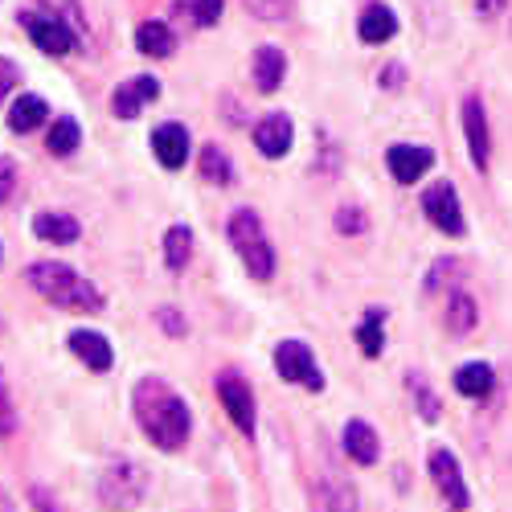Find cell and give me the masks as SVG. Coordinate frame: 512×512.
<instances>
[{
  "label": "cell",
  "mask_w": 512,
  "mask_h": 512,
  "mask_svg": "<svg viewBox=\"0 0 512 512\" xmlns=\"http://www.w3.org/2000/svg\"><path fill=\"white\" fill-rule=\"evenodd\" d=\"M193 254V230L189 226H173L164 234V259H168V271H185Z\"/></svg>",
  "instance_id": "cb8c5ba5"
},
{
  "label": "cell",
  "mask_w": 512,
  "mask_h": 512,
  "mask_svg": "<svg viewBox=\"0 0 512 512\" xmlns=\"http://www.w3.org/2000/svg\"><path fill=\"white\" fill-rule=\"evenodd\" d=\"M410 390L418 394V410H422V418H426V422H435V418H439V402H435L431 390H426V381H422L418 373H410Z\"/></svg>",
  "instance_id": "f1b7e54d"
},
{
  "label": "cell",
  "mask_w": 512,
  "mask_h": 512,
  "mask_svg": "<svg viewBox=\"0 0 512 512\" xmlns=\"http://www.w3.org/2000/svg\"><path fill=\"white\" fill-rule=\"evenodd\" d=\"M156 95H160V82H156L152 74H140V78H132V82H123V87L111 95V107H115L119 119H136Z\"/></svg>",
  "instance_id": "8fae6325"
},
{
  "label": "cell",
  "mask_w": 512,
  "mask_h": 512,
  "mask_svg": "<svg viewBox=\"0 0 512 512\" xmlns=\"http://www.w3.org/2000/svg\"><path fill=\"white\" fill-rule=\"evenodd\" d=\"M136 50L148 54V58H168V54L177 50V33L168 29L164 21H144L136 29Z\"/></svg>",
  "instance_id": "e0dca14e"
},
{
  "label": "cell",
  "mask_w": 512,
  "mask_h": 512,
  "mask_svg": "<svg viewBox=\"0 0 512 512\" xmlns=\"http://www.w3.org/2000/svg\"><path fill=\"white\" fill-rule=\"evenodd\" d=\"M492 365H484V361H472V365H463L459 373H455V390L463 394V398H488L492 394Z\"/></svg>",
  "instance_id": "7402d4cb"
},
{
  "label": "cell",
  "mask_w": 512,
  "mask_h": 512,
  "mask_svg": "<svg viewBox=\"0 0 512 512\" xmlns=\"http://www.w3.org/2000/svg\"><path fill=\"white\" fill-rule=\"evenodd\" d=\"M21 25L29 29L33 46H37L41 54L62 58V54L74 50V37H78V33H74L70 21H62V17H50V13H21Z\"/></svg>",
  "instance_id": "8992f818"
},
{
  "label": "cell",
  "mask_w": 512,
  "mask_h": 512,
  "mask_svg": "<svg viewBox=\"0 0 512 512\" xmlns=\"http://www.w3.org/2000/svg\"><path fill=\"white\" fill-rule=\"evenodd\" d=\"M230 242L238 250V259L246 263V271L254 279H271L275 275V250L263 234V222H259V213L254 209H238L234 218H230Z\"/></svg>",
  "instance_id": "3957f363"
},
{
  "label": "cell",
  "mask_w": 512,
  "mask_h": 512,
  "mask_svg": "<svg viewBox=\"0 0 512 512\" xmlns=\"http://www.w3.org/2000/svg\"><path fill=\"white\" fill-rule=\"evenodd\" d=\"M246 9L254 17H263V21H279L291 9V0H246Z\"/></svg>",
  "instance_id": "f546056e"
},
{
  "label": "cell",
  "mask_w": 512,
  "mask_h": 512,
  "mask_svg": "<svg viewBox=\"0 0 512 512\" xmlns=\"http://www.w3.org/2000/svg\"><path fill=\"white\" fill-rule=\"evenodd\" d=\"M70 349L78 361H87V369L95 373H107L115 365V353H111V340L103 332H91V328H78L70 332Z\"/></svg>",
  "instance_id": "7c38bea8"
},
{
  "label": "cell",
  "mask_w": 512,
  "mask_h": 512,
  "mask_svg": "<svg viewBox=\"0 0 512 512\" xmlns=\"http://www.w3.org/2000/svg\"><path fill=\"white\" fill-rule=\"evenodd\" d=\"M13 189H17V168L13 160H0V201H9Z\"/></svg>",
  "instance_id": "1f68e13d"
},
{
  "label": "cell",
  "mask_w": 512,
  "mask_h": 512,
  "mask_svg": "<svg viewBox=\"0 0 512 512\" xmlns=\"http://www.w3.org/2000/svg\"><path fill=\"white\" fill-rule=\"evenodd\" d=\"M46 115H50L46 99H41V95H21V99L9 107V127L25 136V132H37V127L46 123Z\"/></svg>",
  "instance_id": "ffe728a7"
},
{
  "label": "cell",
  "mask_w": 512,
  "mask_h": 512,
  "mask_svg": "<svg viewBox=\"0 0 512 512\" xmlns=\"http://www.w3.org/2000/svg\"><path fill=\"white\" fill-rule=\"evenodd\" d=\"M78 140H82V127H78L70 115H66V119H54L50 136H46V144H50L54 156H70V152L78 148Z\"/></svg>",
  "instance_id": "484cf974"
},
{
  "label": "cell",
  "mask_w": 512,
  "mask_h": 512,
  "mask_svg": "<svg viewBox=\"0 0 512 512\" xmlns=\"http://www.w3.org/2000/svg\"><path fill=\"white\" fill-rule=\"evenodd\" d=\"M148 492V472L136 459H119L99 476V500L107 508H136Z\"/></svg>",
  "instance_id": "277c9868"
},
{
  "label": "cell",
  "mask_w": 512,
  "mask_h": 512,
  "mask_svg": "<svg viewBox=\"0 0 512 512\" xmlns=\"http://www.w3.org/2000/svg\"><path fill=\"white\" fill-rule=\"evenodd\" d=\"M201 177H205V181H218V185H230L234 168H230V156H226L218 144H209V148L201 152Z\"/></svg>",
  "instance_id": "4316f807"
},
{
  "label": "cell",
  "mask_w": 512,
  "mask_h": 512,
  "mask_svg": "<svg viewBox=\"0 0 512 512\" xmlns=\"http://www.w3.org/2000/svg\"><path fill=\"white\" fill-rule=\"evenodd\" d=\"M152 152L164 168H181L189 160V132L181 123H160L152 132Z\"/></svg>",
  "instance_id": "9a60e30c"
},
{
  "label": "cell",
  "mask_w": 512,
  "mask_h": 512,
  "mask_svg": "<svg viewBox=\"0 0 512 512\" xmlns=\"http://www.w3.org/2000/svg\"><path fill=\"white\" fill-rule=\"evenodd\" d=\"M345 451L357 459V463H377V455H381V443H377V431L369 422H349L345 426Z\"/></svg>",
  "instance_id": "44dd1931"
},
{
  "label": "cell",
  "mask_w": 512,
  "mask_h": 512,
  "mask_svg": "<svg viewBox=\"0 0 512 512\" xmlns=\"http://www.w3.org/2000/svg\"><path fill=\"white\" fill-rule=\"evenodd\" d=\"M357 33H361V41H369V46H381V41H390V37L398 33V17H394V9H386V5H369V9L361 13Z\"/></svg>",
  "instance_id": "ac0fdd59"
},
{
  "label": "cell",
  "mask_w": 512,
  "mask_h": 512,
  "mask_svg": "<svg viewBox=\"0 0 512 512\" xmlns=\"http://www.w3.org/2000/svg\"><path fill=\"white\" fill-rule=\"evenodd\" d=\"M29 500L37 504V512H66V508L58 504V496L46 492V488H29Z\"/></svg>",
  "instance_id": "836d02e7"
},
{
  "label": "cell",
  "mask_w": 512,
  "mask_h": 512,
  "mask_svg": "<svg viewBox=\"0 0 512 512\" xmlns=\"http://www.w3.org/2000/svg\"><path fill=\"white\" fill-rule=\"evenodd\" d=\"M386 164H390L394 181H402V185H414L418 177H426V173H431L435 152H431V148H414V144H394V148H390V156H386Z\"/></svg>",
  "instance_id": "30bf717a"
},
{
  "label": "cell",
  "mask_w": 512,
  "mask_h": 512,
  "mask_svg": "<svg viewBox=\"0 0 512 512\" xmlns=\"http://www.w3.org/2000/svg\"><path fill=\"white\" fill-rule=\"evenodd\" d=\"M218 398H222V406H226V414L234 418L238 431H242V435H254V394H250L246 381L234 377V373L218 377Z\"/></svg>",
  "instance_id": "9c48e42d"
},
{
  "label": "cell",
  "mask_w": 512,
  "mask_h": 512,
  "mask_svg": "<svg viewBox=\"0 0 512 512\" xmlns=\"http://www.w3.org/2000/svg\"><path fill=\"white\" fill-rule=\"evenodd\" d=\"M336 230H340V234H361V230H365V213L353 209V205H345V209L336 213Z\"/></svg>",
  "instance_id": "4dcf8cb0"
},
{
  "label": "cell",
  "mask_w": 512,
  "mask_h": 512,
  "mask_svg": "<svg viewBox=\"0 0 512 512\" xmlns=\"http://www.w3.org/2000/svg\"><path fill=\"white\" fill-rule=\"evenodd\" d=\"M0 512H17V508H13V496H9L5 488H0Z\"/></svg>",
  "instance_id": "74e56055"
},
{
  "label": "cell",
  "mask_w": 512,
  "mask_h": 512,
  "mask_svg": "<svg viewBox=\"0 0 512 512\" xmlns=\"http://www.w3.org/2000/svg\"><path fill=\"white\" fill-rule=\"evenodd\" d=\"M177 13H181V17L189 13V21L205 29V25H218V17H222V0H181Z\"/></svg>",
  "instance_id": "83f0119b"
},
{
  "label": "cell",
  "mask_w": 512,
  "mask_h": 512,
  "mask_svg": "<svg viewBox=\"0 0 512 512\" xmlns=\"http://www.w3.org/2000/svg\"><path fill=\"white\" fill-rule=\"evenodd\" d=\"M160 324H164V328H168V332H173V336H181V332H185V324H181V320H177V316H173V312H168V308H164V312H160Z\"/></svg>",
  "instance_id": "8d00e7d4"
},
{
  "label": "cell",
  "mask_w": 512,
  "mask_h": 512,
  "mask_svg": "<svg viewBox=\"0 0 512 512\" xmlns=\"http://www.w3.org/2000/svg\"><path fill=\"white\" fill-rule=\"evenodd\" d=\"M381 324H386V312L381 308H369L361 328H357V340H361V353L365 357H381V349H386V332H381Z\"/></svg>",
  "instance_id": "603a6c76"
},
{
  "label": "cell",
  "mask_w": 512,
  "mask_h": 512,
  "mask_svg": "<svg viewBox=\"0 0 512 512\" xmlns=\"http://www.w3.org/2000/svg\"><path fill=\"white\" fill-rule=\"evenodd\" d=\"M275 369L283 381H295V386H304V390H324V377H320V365L312 357V349L304 345V340H279V349H275Z\"/></svg>",
  "instance_id": "5b68a950"
},
{
  "label": "cell",
  "mask_w": 512,
  "mask_h": 512,
  "mask_svg": "<svg viewBox=\"0 0 512 512\" xmlns=\"http://www.w3.org/2000/svg\"><path fill=\"white\" fill-rule=\"evenodd\" d=\"M291 140H295V127H291V119L287 115H267L259 127H254V144H259V152L267 156V160H279V156H287L291 152Z\"/></svg>",
  "instance_id": "4fadbf2b"
},
{
  "label": "cell",
  "mask_w": 512,
  "mask_h": 512,
  "mask_svg": "<svg viewBox=\"0 0 512 512\" xmlns=\"http://www.w3.org/2000/svg\"><path fill=\"white\" fill-rule=\"evenodd\" d=\"M13 431V406H9V394H5V381H0V435Z\"/></svg>",
  "instance_id": "e575fe53"
},
{
  "label": "cell",
  "mask_w": 512,
  "mask_h": 512,
  "mask_svg": "<svg viewBox=\"0 0 512 512\" xmlns=\"http://www.w3.org/2000/svg\"><path fill=\"white\" fill-rule=\"evenodd\" d=\"M422 209H426V218H431L435 230H443L451 238L463 234V209H459V197L447 181H439V185H431L422 193Z\"/></svg>",
  "instance_id": "52a82bcc"
},
{
  "label": "cell",
  "mask_w": 512,
  "mask_h": 512,
  "mask_svg": "<svg viewBox=\"0 0 512 512\" xmlns=\"http://www.w3.org/2000/svg\"><path fill=\"white\" fill-rule=\"evenodd\" d=\"M29 283L46 295L50 304H58L66 312H103V291L95 283H87L66 263H33Z\"/></svg>",
  "instance_id": "7a4b0ae2"
},
{
  "label": "cell",
  "mask_w": 512,
  "mask_h": 512,
  "mask_svg": "<svg viewBox=\"0 0 512 512\" xmlns=\"http://www.w3.org/2000/svg\"><path fill=\"white\" fill-rule=\"evenodd\" d=\"M17 82H21V70H17L9 58H0V99H5V95L17 87Z\"/></svg>",
  "instance_id": "d6a6232c"
},
{
  "label": "cell",
  "mask_w": 512,
  "mask_h": 512,
  "mask_svg": "<svg viewBox=\"0 0 512 512\" xmlns=\"http://www.w3.org/2000/svg\"><path fill=\"white\" fill-rule=\"evenodd\" d=\"M283 74H287V58H283V50H275V46H263L259 54H254V87H259L263 95L279 91Z\"/></svg>",
  "instance_id": "2e32d148"
},
{
  "label": "cell",
  "mask_w": 512,
  "mask_h": 512,
  "mask_svg": "<svg viewBox=\"0 0 512 512\" xmlns=\"http://www.w3.org/2000/svg\"><path fill=\"white\" fill-rule=\"evenodd\" d=\"M132 410L140 431L160 447V451H177L189 439V406L185 398L160 377H144L132 390Z\"/></svg>",
  "instance_id": "6da1fadb"
},
{
  "label": "cell",
  "mask_w": 512,
  "mask_h": 512,
  "mask_svg": "<svg viewBox=\"0 0 512 512\" xmlns=\"http://www.w3.org/2000/svg\"><path fill=\"white\" fill-rule=\"evenodd\" d=\"M431 480H435V488L443 492L447 508L463 512L467 504H472V496H467V484H463V476H459V459H455L447 447H435V451H431Z\"/></svg>",
  "instance_id": "ba28073f"
},
{
  "label": "cell",
  "mask_w": 512,
  "mask_h": 512,
  "mask_svg": "<svg viewBox=\"0 0 512 512\" xmlns=\"http://www.w3.org/2000/svg\"><path fill=\"white\" fill-rule=\"evenodd\" d=\"M476 304H472V295H463V291H455L451 295V304H447V328L455 332V336H463V332H472V324H476Z\"/></svg>",
  "instance_id": "d4e9b609"
},
{
  "label": "cell",
  "mask_w": 512,
  "mask_h": 512,
  "mask_svg": "<svg viewBox=\"0 0 512 512\" xmlns=\"http://www.w3.org/2000/svg\"><path fill=\"white\" fill-rule=\"evenodd\" d=\"M398 78H402V70H398V66H390V74H386V87H398Z\"/></svg>",
  "instance_id": "f35d334b"
},
{
  "label": "cell",
  "mask_w": 512,
  "mask_h": 512,
  "mask_svg": "<svg viewBox=\"0 0 512 512\" xmlns=\"http://www.w3.org/2000/svg\"><path fill=\"white\" fill-rule=\"evenodd\" d=\"M463 132H467V148H472V164L476 168H488V119H484V103L472 95L463 103Z\"/></svg>",
  "instance_id": "5bb4252c"
},
{
  "label": "cell",
  "mask_w": 512,
  "mask_h": 512,
  "mask_svg": "<svg viewBox=\"0 0 512 512\" xmlns=\"http://www.w3.org/2000/svg\"><path fill=\"white\" fill-rule=\"evenodd\" d=\"M33 234L41 242L70 246V242H78V222L70 218V213H37V218H33Z\"/></svg>",
  "instance_id": "d6986e66"
},
{
  "label": "cell",
  "mask_w": 512,
  "mask_h": 512,
  "mask_svg": "<svg viewBox=\"0 0 512 512\" xmlns=\"http://www.w3.org/2000/svg\"><path fill=\"white\" fill-rule=\"evenodd\" d=\"M500 9H504V0H476V13L480 17H496Z\"/></svg>",
  "instance_id": "d590c367"
}]
</instances>
